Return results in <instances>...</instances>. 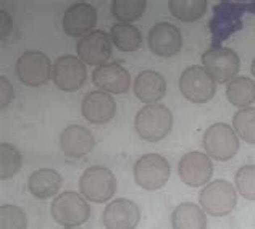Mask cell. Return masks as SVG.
Returning <instances> with one entry per match:
<instances>
[{
	"label": "cell",
	"mask_w": 255,
	"mask_h": 229,
	"mask_svg": "<svg viewBox=\"0 0 255 229\" xmlns=\"http://www.w3.org/2000/svg\"><path fill=\"white\" fill-rule=\"evenodd\" d=\"M13 29V19L8 11L2 10L0 11V39L5 40L10 36V32Z\"/></svg>",
	"instance_id": "4dcf8cb0"
},
{
	"label": "cell",
	"mask_w": 255,
	"mask_h": 229,
	"mask_svg": "<svg viewBox=\"0 0 255 229\" xmlns=\"http://www.w3.org/2000/svg\"><path fill=\"white\" fill-rule=\"evenodd\" d=\"M147 8L145 0H113L110 5L112 16L118 23H129L136 21L144 15Z\"/></svg>",
	"instance_id": "d4e9b609"
},
{
	"label": "cell",
	"mask_w": 255,
	"mask_h": 229,
	"mask_svg": "<svg viewBox=\"0 0 255 229\" xmlns=\"http://www.w3.org/2000/svg\"><path fill=\"white\" fill-rule=\"evenodd\" d=\"M179 92L191 104H207L217 94V81L202 65H191L179 75Z\"/></svg>",
	"instance_id": "52a82bcc"
},
{
	"label": "cell",
	"mask_w": 255,
	"mask_h": 229,
	"mask_svg": "<svg viewBox=\"0 0 255 229\" xmlns=\"http://www.w3.org/2000/svg\"><path fill=\"white\" fill-rule=\"evenodd\" d=\"M251 75H252V78L255 79V57H254L252 63H251Z\"/></svg>",
	"instance_id": "1f68e13d"
},
{
	"label": "cell",
	"mask_w": 255,
	"mask_h": 229,
	"mask_svg": "<svg viewBox=\"0 0 255 229\" xmlns=\"http://www.w3.org/2000/svg\"><path fill=\"white\" fill-rule=\"evenodd\" d=\"M134 96L144 105H155L166 96V79L155 70H144L132 83Z\"/></svg>",
	"instance_id": "d6986e66"
},
{
	"label": "cell",
	"mask_w": 255,
	"mask_h": 229,
	"mask_svg": "<svg viewBox=\"0 0 255 229\" xmlns=\"http://www.w3.org/2000/svg\"><path fill=\"white\" fill-rule=\"evenodd\" d=\"M118 189L115 174L110 168L92 165L86 168L79 178V192L91 204H107L112 202Z\"/></svg>",
	"instance_id": "7a4b0ae2"
},
{
	"label": "cell",
	"mask_w": 255,
	"mask_h": 229,
	"mask_svg": "<svg viewBox=\"0 0 255 229\" xmlns=\"http://www.w3.org/2000/svg\"><path fill=\"white\" fill-rule=\"evenodd\" d=\"M50 215L57 225L63 228H79L91 218V205L81 192L63 191L53 197Z\"/></svg>",
	"instance_id": "3957f363"
},
{
	"label": "cell",
	"mask_w": 255,
	"mask_h": 229,
	"mask_svg": "<svg viewBox=\"0 0 255 229\" xmlns=\"http://www.w3.org/2000/svg\"><path fill=\"white\" fill-rule=\"evenodd\" d=\"M233 129L246 144L255 145V107L239 109L233 116Z\"/></svg>",
	"instance_id": "484cf974"
},
{
	"label": "cell",
	"mask_w": 255,
	"mask_h": 229,
	"mask_svg": "<svg viewBox=\"0 0 255 229\" xmlns=\"http://www.w3.org/2000/svg\"><path fill=\"white\" fill-rule=\"evenodd\" d=\"M15 73L21 84L28 87H41L52 79L53 63L44 52L26 50L16 60Z\"/></svg>",
	"instance_id": "ba28073f"
},
{
	"label": "cell",
	"mask_w": 255,
	"mask_h": 229,
	"mask_svg": "<svg viewBox=\"0 0 255 229\" xmlns=\"http://www.w3.org/2000/svg\"><path fill=\"white\" fill-rule=\"evenodd\" d=\"M58 145L66 157L83 158L89 155L96 147V137L81 124H68L58 136Z\"/></svg>",
	"instance_id": "ac0fdd59"
},
{
	"label": "cell",
	"mask_w": 255,
	"mask_h": 229,
	"mask_svg": "<svg viewBox=\"0 0 255 229\" xmlns=\"http://www.w3.org/2000/svg\"><path fill=\"white\" fill-rule=\"evenodd\" d=\"M234 186L243 199L255 202V165H244L234 174Z\"/></svg>",
	"instance_id": "83f0119b"
},
{
	"label": "cell",
	"mask_w": 255,
	"mask_h": 229,
	"mask_svg": "<svg viewBox=\"0 0 255 229\" xmlns=\"http://www.w3.org/2000/svg\"><path fill=\"white\" fill-rule=\"evenodd\" d=\"M0 229H28V217L23 208L13 204L0 207Z\"/></svg>",
	"instance_id": "f1b7e54d"
},
{
	"label": "cell",
	"mask_w": 255,
	"mask_h": 229,
	"mask_svg": "<svg viewBox=\"0 0 255 229\" xmlns=\"http://www.w3.org/2000/svg\"><path fill=\"white\" fill-rule=\"evenodd\" d=\"M92 83L99 91L107 94L122 96L131 89V75L122 63L109 62L102 66H97L92 73Z\"/></svg>",
	"instance_id": "2e32d148"
},
{
	"label": "cell",
	"mask_w": 255,
	"mask_h": 229,
	"mask_svg": "<svg viewBox=\"0 0 255 229\" xmlns=\"http://www.w3.org/2000/svg\"><path fill=\"white\" fill-rule=\"evenodd\" d=\"M202 66L217 81V84H228L238 76L241 68V58L233 49L213 47L202 53Z\"/></svg>",
	"instance_id": "9c48e42d"
},
{
	"label": "cell",
	"mask_w": 255,
	"mask_h": 229,
	"mask_svg": "<svg viewBox=\"0 0 255 229\" xmlns=\"http://www.w3.org/2000/svg\"><path fill=\"white\" fill-rule=\"evenodd\" d=\"M171 174L170 161L160 153H144L132 166L136 184L144 191H158L168 183Z\"/></svg>",
	"instance_id": "5b68a950"
},
{
	"label": "cell",
	"mask_w": 255,
	"mask_h": 229,
	"mask_svg": "<svg viewBox=\"0 0 255 229\" xmlns=\"http://www.w3.org/2000/svg\"><path fill=\"white\" fill-rule=\"evenodd\" d=\"M97 10L87 2H76L65 10L62 18V28L70 37H84L89 32L96 31Z\"/></svg>",
	"instance_id": "9a60e30c"
},
{
	"label": "cell",
	"mask_w": 255,
	"mask_h": 229,
	"mask_svg": "<svg viewBox=\"0 0 255 229\" xmlns=\"http://www.w3.org/2000/svg\"><path fill=\"white\" fill-rule=\"evenodd\" d=\"M21 166H23V157L16 147L8 142L0 144V179L2 181L11 179L21 170Z\"/></svg>",
	"instance_id": "4316f807"
},
{
	"label": "cell",
	"mask_w": 255,
	"mask_h": 229,
	"mask_svg": "<svg viewBox=\"0 0 255 229\" xmlns=\"http://www.w3.org/2000/svg\"><path fill=\"white\" fill-rule=\"evenodd\" d=\"M63 186V176L52 168H39L32 171L28 178V191L32 197L47 200L57 197Z\"/></svg>",
	"instance_id": "ffe728a7"
},
{
	"label": "cell",
	"mask_w": 255,
	"mask_h": 229,
	"mask_svg": "<svg viewBox=\"0 0 255 229\" xmlns=\"http://www.w3.org/2000/svg\"><path fill=\"white\" fill-rule=\"evenodd\" d=\"M207 0H170V13L183 23H194L200 19L207 11Z\"/></svg>",
	"instance_id": "cb8c5ba5"
},
{
	"label": "cell",
	"mask_w": 255,
	"mask_h": 229,
	"mask_svg": "<svg viewBox=\"0 0 255 229\" xmlns=\"http://www.w3.org/2000/svg\"><path fill=\"white\" fill-rule=\"evenodd\" d=\"M241 139L228 123H213L204 131L202 149L215 161H228L239 152Z\"/></svg>",
	"instance_id": "8992f818"
},
{
	"label": "cell",
	"mask_w": 255,
	"mask_h": 229,
	"mask_svg": "<svg viewBox=\"0 0 255 229\" xmlns=\"http://www.w3.org/2000/svg\"><path fill=\"white\" fill-rule=\"evenodd\" d=\"M105 229H136L140 223V208L131 199H113L102 213Z\"/></svg>",
	"instance_id": "5bb4252c"
},
{
	"label": "cell",
	"mask_w": 255,
	"mask_h": 229,
	"mask_svg": "<svg viewBox=\"0 0 255 229\" xmlns=\"http://www.w3.org/2000/svg\"><path fill=\"white\" fill-rule=\"evenodd\" d=\"M110 39L113 42V47L120 52L131 53L140 49L142 45V34L137 26L129 23H115L110 28Z\"/></svg>",
	"instance_id": "603a6c76"
},
{
	"label": "cell",
	"mask_w": 255,
	"mask_h": 229,
	"mask_svg": "<svg viewBox=\"0 0 255 229\" xmlns=\"http://www.w3.org/2000/svg\"><path fill=\"white\" fill-rule=\"evenodd\" d=\"M81 114L91 124L102 126L110 123L117 114V102L110 94L104 91H92L86 94L81 102Z\"/></svg>",
	"instance_id": "e0dca14e"
},
{
	"label": "cell",
	"mask_w": 255,
	"mask_h": 229,
	"mask_svg": "<svg viewBox=\"0 0 255 229\" xmlns=\"http://www.w3.org/2000/svg\"><path fill=\"white\" fill-rule=\"evenodd\" d=\"M63 229H83V228L79 226V228H63Z\"/></svg>",
	"instance_id": "d6a6232c"
},
{
	"label": "cell",
	"mask_w": 255,
	"mask_h": 229,
	"mask_svg": "<svg viewBox=\"0 0 255 229\" xmlns=\"http://www.w3.org/2000/svg\"><path fill=\"white\" fill-rule=\"evenodd\" d=\"M226 99L238 109H247L255 102V79L249 76H236L226 86Z\"/></svg>",
	"instance_id": "7402d4cb"
},
{
	"label": "cell",
	"mask_w": 255,
	"mask_h": 229,
	"mask_svg": "<svg viewBox=\"0 0 255 229\" xmlns=\"http://www.w3.org/2000/svg\"><path fill=\"white\" fill-rule=\"evenodd\" d=\"M13 97H15V91H13L11 81L6 76H0V107L2 109L8 107Z\"/></svg>",
	"instance_id": "f546056e"
},
{
	"label": "cell",
	"mask_w": 255,
	"mask_h": 229,
	"mask_svg": "<svg viewBox=\"0 0 255 229\" xmlns=\"http://www.w3.org/2000/svg\"><path fill=\"white\" fill-rule=\"evenodd\" d=\"M236 186L226 179H215L199 192V205L213 218L228 217L238 205Z\"/></svg>",
	"instance_id": "277c9868"
},
{
	"label": "cell",
	"mask_w": 255,
	"mask_h": 229,
	"mask_svg": "<svg viewBox=\"0 0 255 229\" xmlns=\"http://www.w3.org/2000/svg\"><path fill=\"white\" fill-rule=\"evenodd\" d=\"M173 127V113L162 104L144 105L134 116V129L145 142H160Z\"/></svg>",
	"instance_id": "6da1fadb"
},
{
	"label": "cell",
	"mask_w": 255,
	"mask_h": 229,
	"mask_svg": "<svg viewBox=\"0 0 255 229\" xmlns=\"http://www.w3.org/2000/svg\"><path fill=\"white\" fill-rule=\"evenodd\" d=\"M178 176L189 187H204L213 178V161L205 152H187L178 161Z\"/></svg>",
	"instance_id": "8fae6325"
},
{
	"label": "cell",
	"mask_w": 255,
	"mask_h": 229,
	"mask_svg": "<svg viewBox=\"0 0 255 229\" xmlns=\"http://www.w3.org/2000/svg\"><path fill=\"white\" fill-rule=\"evenodd\" d=\"M76 53L86 65L96 66V68L109 63L113 53V42L110 34H107L102 29L89 32L87 36L79 39V42L76 44Z\"/></svg>",
	"instance_id": "4fadbf2b"
},
{
	"label": "cell",
	"mask_w": 255,
	"mask_h": 229,
	"mask_svg": "<svg viewBox=\"0 0 255 229\" xmlns=\"http://www.w3.org/2000/svg\"><path fill=\"white\" fill-rule=\"evenodd\" d=\"M52 81L63 92H78L87 81L86 63L78 55H62L53 62Z\"/></svg>",
	"instance_id": "30bf717a"
},
{
	"label": "cell",
	"mask_w": 255,
	"mask_h": 229,
	"mask_svg": "<svg viewBox=\"0 0 255 229\" xmlns=\"http://www.w3.org/2000/svg\"><path fill=\"white\" fill-rule=\"evenodd\" d=\"M173 229H207V213L199 204L183 202L171 212Z\"/></svg>",
	"instance_id": "44dd1931"
},
{
	"label": "cell",
	"mask_w": 255,
	"mask_h": 229,
	"mask_svg": "<svg viewBox=\"0 0 255 229\" xmlns=\"http://www.w3.org/2000/svg\"><path fill=\"white\" fill-rule=\"evenodd\" d=\"M147 44H149V49L153 55L170 58L178 55L183 49V34L176 24L160 21L149 29Z\"/></svg>",
	"instance_id": "7c38bea8"
}]
</instances>
